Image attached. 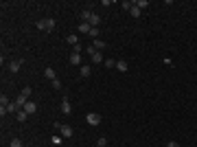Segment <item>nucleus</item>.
Listing matches in <instances>:
<instances>
[{
  "label": "nucleus",
  "mask_w": 197,
  "mask_h": 147,
  "mask_svg": "<svg viewBox=\"0 0 197 147\" xmlns=\"http://www.w3.org/2000/svg\"><path fill=\"white\" fill-rule=\"evenodd\" d=\"M37 29L44 31V33H51L55 29V20L53 18H44V20H37Z\"/></svg>",
  "instance_id": "2"
},
{
  "label": "nucleus",
  "mask_w": 197,
  "mask_h": 147,
  "mask_svg": "<svg viewBox=\"0 0 197 147\" xmlns=\"http://www.w3.org/2000/svg\"><path fill=\"white\" fill-rule=\"evenodd\" d=\"M129 13H132V18H138V15H140L142 11H140V9L136 7V2H134V5H132V9H129Z\"/></svg>",
  "instance_id": "18"
},
{
  "label": "nucleus",
  "mask_w": 197,
  "mask_h": 147,
  "mask_svg": "<svg viewBox=\"0 0 197 147\" xmlns=\"http://www.w3.org/2000/svg\"><path fill=\"white\" fill-rule=\"evenodd\" d=\"M90 72H92L90 66H81V77H90Z\"/></svg>",
  "instance_id": "20"
},
{
  "label": "nucleus",
  "mask_w": 197,
  "mask_h": 147,
  "mask_svg": "<svg viewBox=\"0 0 197 147\" xmlns=\"http://www.w3.org/2000/svg\"><path fill=\"white\" fill-rule=\"evenodd\" d=\"M51 84H53L55 90H61V81H59V79H55V81H51Z\"/></svg>",
  "instance_id": "26"
},
{
  "label": "nucleus",
  "mask_w": 197,
  "mask_h": 147,
  "mask_svg": "<svg viewBox=\"0 0 197 147\" xmlns=\"http://www.w3.org/2000/svg\"><path fill=\"white\" fill-rule=\"evenodd\" d=\"M105 145H107V138H103V136L96 141V147H105Z\"/></svg>",
  "instance_id": "25"
},
{
  "label": "nucleus",
  "mask_w": 197,
  "mask_h": 147,
  "mask_svg": "<svg viewBox=\"0 0 197 147\" xmlns=\"http://www.w3.org/2000/svg\"><path fill=\"white\" fill-rule=\"evenodd\" d=\"M92 46L96 48V51H101V48H105V42H101V40H92Z\"/></svg>",
  "instance_id": "17"
},
{
  "label": "nucleus",
  "mask_w": 197,
  "mask_h": 147,
  "mask_svg": "<svg viewBox=\"0 0 197 147\" xmlns=\"http://www.w3.org/2000/svg\"><path fill=\"white\" fill-rule=\"evenodd\" d=\"M44 77H46V79H51V81H55V79H57V75H55V70H53L51 66H48V68L44 70Z\"/></svg>",
  "instance_id": "10"
},
{
  "label": "nucleus",
  "mask_w": 197,
  "mask_h": 147,
  "mask_svg": "<svg viewBox=\"0 0 197 147\" xmlns=\"http://www.w3.org/2000/svg\"><path fill=\"white\" fill-rule=\"evenodd\" d=\"M98 33H101V31H98V27H92V29H90V33H88V35H90V37H92V40H98Z\"/></svg>",
  "instance_id": "16"
},
{
  "label": "nucleus",
  "mask_w": 197,
  "mask_h": 147,
  "mask_svg": "<svg viewBox=\"0 0 197 147\" xmlns=\"http://www.w3.org/2000/svg\"><path fill=\"white\" fill-rule=\"evenodd\" d=\"M61 138H64V136H59V134H55V136H53L51 141H53V145H61Z\"/></svg>",
  "instance_id": "24"
},
{
  "label": "nucleus",
  "mask_w": 197,
  "mask_h": 147,
  "mask_svg": "<svg viewBox=\"0 0 197 147\" xmlns=\"http://www.w3.org/2000/svg\"><path fill=\"white\" fill-rule=\"evenodd\" d=\"M116 68H118L120 72H127V68H129V66H127V62H125V59H116Z\"/></svg>",
  "instance_id": "12"
},
{
  "label": "nucleus",
  "mask_w": 197,
  "mask_h": 147,
  "mask_svg": "<svg viewBox=\"0 0 197 147\" xmlns=\"http://www.w3.org/2000/svg\"><path fill=\"white\" fill-rule=\"evenodd\" d=\"M9 147H22V141H20V138H11Z\"/></svg>",
  "instance_id": "21"
},
{
  "label": "nucleus",
  "mask_w": 197,
  "mask_h": 147,
  "mask_svg": "<svg viewBox=\"0 0 197 147\" xmlns=\"http://www.w3.org/2000/svg\"><path fill=\"white\" fill-rule=\"evenodd\" d=\"M22 110H24V112H27V114H33V112L37 110V103H33V101H29L27 106H24V108H22Z\"/></svg>",
  "instance_id": "11"
},
{
  "label": "nucleus",
  "mask_w": 197,
  "mask_h": 147,
  "mask_svg": "<svg viewBox=\"0 0 197 147\" xmlns=\"http://www.w3.org/2000/svg\"><path fill=\"white\" fill-rule=\"evenodd\" d=\"M77 29H79V33H86V35H88L92 27H90V24H88V22H79V27H77Z\"/></svg>",
  "instance_id": "13"
},
{
  "label": "nucleus",
  "mask_w": 197,
  "mask_h": 147,
  "mask_svg": "<svg viewBox=\"0 0 197 147\" xmlns=\"http://www.w3.org/2000/svg\"><path fill=\"white\" fill-rule=\"evenodd\" d=\"M103 64H105V68H114L116 66V59H105Z\"/></svg>",
  "instance_id": "23"
},
{
  "label": "nucleus",
  "mask_w": 197,
  "mask_h": 147,
  "mask_svg": "<svg viewBox=\"0 0 197 147\" xmlns=\"http://www.w3.org/2000/svg\"><path fill=\"white\" fill-rule=\"evenodd\" d=\"M61 112L64 114H72V106L68 101V97H64V101H61Z\"/></svg>",
  "instance_id": "9"
},
{
  "label": "nucleus",
  "mask_w": 197,
  "mask_h": 147,
  "mask_svg": "<svg viewBox=\"0 0 197 147\" xmlns=\"http://www.w3.org/2000/svg\"><path fill=\"white\" fill-rule=\"evenodd\" d=\"M88 53H90V57H92V64H103V62H105V59H103V55H101V51H96L92 44L88 46Z\"/></svg>",
  "instance_id": "4"
},
{
  "label": "nucleus",
  "mask_w": 197,
  "mask_h": 147,
  "mask_svg": "<svg viewBox=\"0 0 197 147\" xmlns=\"http://www.w3.org/2000/svg\"><path fill=\"white\" fill-rule=\"evenodd\" d=\"M9 103H11V101L7 99V97H5V94H2V97H0V106H2V108H7Z\"/></svg>",
  "instance_id": "22"
},
{
  "label": "nucleus",
  "mask_w": 197,
  "mask_h": 147,
  "mask_svg": "<svg viewBox=\"0 0 197 147\" xmlns=\"http://www.w3.org/2000/svg\"><path fill=\"white\" fill-rule=\"evenodd\" d=\"M68 62H70V66H83V64H81V55H79V53H72V55L68 57Z\"/></svg>",
  "instance_id": "8"
},
{
  "label": "nucleus",
  "mask_w": 197,
  "mask_h": 147,
  "mask_svg": "<svg viewBox=\"0 0 197 147\" xmlns=\"http://www.w3.org/2000/svg\"><path fill=\"white\" fill-rule=\"evenodd\" d=\"M166 147H180V145H178V141H169V143H166Z\"/></svg>",
  "instance_id": "27"
},
{
  "label": "nucleus",
  "mask_w": 197,
  "mask_h": 147,
  "mask_svg": "<svg viewBox=\"0 0 197 147\" xmlns=\"http://www.w3.org/2000/svg\"><path fill=\"white\" fill-rule=\"evenodd\" d=\"M15 116H18V121H20V123H24V121L29 119V114L24 112V110H18V114H15Z\"/></svg>",
  "instance_id": "15"
},
{
  "label": "nucleus",
  "mask_w": 197,
  "mask_h": 147,
  "mask_svg": "<svg viewBox=\"0 0 197 147\" xmlns=\"http://www.w3.org/2000/svg\"><path fill=\"white\" fill-rule=\"evenodd\" d=\"M66 42L75 46V44H79V37H77V35H68V37H66Z\"/></svg>",
  "instance_id": "19"
},
{
  "label": "nucleus",
  "mask_w": 197,
  "mask_h": 147,
  "mask_svg": "<svg viewBox=\"0 0 197 147\" xmlns=\"http://www.w3.org/2000/svg\"><path fill=\"white\" fill-rule=\"evenodd\" d=\"M136 7H138L140 11H145L147 7H149V0H136Z\"/></svg>",
  "instance_id": "14"
},
{
  "label": "nucleus",
  "mask_w": 197,
  "mask_h": 147,
  "mask_svg": "<svg viewBox=\"0 0 197 147\" xmlns=\"http://www.w3.org/2000/svg\"><path fill=\"white\" fill-rule=\"evenodd\" d=\"M55 130H59V134L64 138H70L72 136V128L70 125H64V123H55Z\"/></svg>",
  "instance_id": "6"
},
{
  "label": "nucleus",
  "mask_w": 197,
  "mask_h": 147,
  "mask_svg": "<svg viewBox=\"0 0 197 147\" xmlns=\"http://www.w3.org/2000/svg\"><path fill=\"white\" fill-rule=\"evenodd\" d=\"M86 121H88L92 128H96L98 123H101V114H98V112H88L86 114Z\"/></svg>",
  "instance_id": "5"
},
{
  "label": "nucleus",
  "mask_w": 197,
  "mask_h": 147,
  "mask_svg": "<svg viewBox=\"0 0 197 147\" xmlns=\"http://www.w3.org/2000/svg\"><path fill=\"white\" fill-rule=\"evenodd\" d=\"M29 97H31V86H27V88H22V92L18 94V99H15V103H18V108H24L29 103Z\"/></svg>",
  "instance_id": "3"
},
{
  "label": "nucleus",
  "mask_w": 197,
  "mask_h": 147,
  "mask_svg": "<svg viewBox=\"0 0 197 147\" xmlns=\"http://www.w3.org/2000/svg\"><path fill=\"white\" fill-rule=\"evenodd\" d=\"M22 64H24V59H13V62H9V70L11 72H18L22 68Z\"/></svg>",
  "instance_id": "7"
},
{
  "label": "nucleus",
  "mask_w": 197,
  "mask_h": 147,
  "mask_svg": "<svg viewBox=\"0 0 197 147\" xmlns=\"http://www.w3.org/2000/svg\"><path fill=\"white\" fill-rule=\"evenodd\" d=\"M81 22H88L90 27H96V24H101V18H98L94 11H90V9H83L81 11Z\"/></svg>",
  "instance_id": "1"
}]
</instances>
